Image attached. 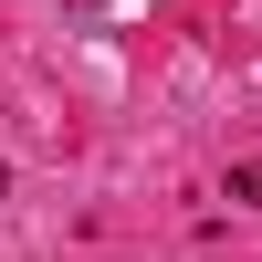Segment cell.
<instances>
[{
  "mask_svg": "<svg viewBox=\"0 0 262 262\" xmlns=\"http://www.w3.org/2000/svg\"><path fill=\"white\" fill-rule=\"evenodd\" d=\"M0 200H11V168H0Z\"/></svg>",
  "mask_w": 262,
  "mask_h": 262,
  "instance_id": "2",
  "label": "cell"
},
{
  "mask_svg": "<svg viewBox=\"0 0 262 262\" xmlns=\"http://www.w3.org/2000/svg\"><path fill=\"white\" fill-rule=\"evenodd\" d=\"M231 200H262V158H242V168H231Z\"/></svg>",
  "mask_w": 262,
  "mask_h": 262,
  "instance_id": "1",
  "label": "cell"
}]
</instances>
